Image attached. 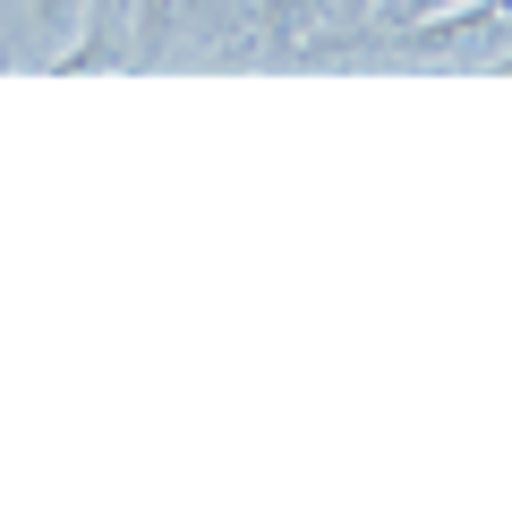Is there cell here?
Returning <instances> with one entry per match:
<instances>
[{
  "instance_id": "6da1fadb",
  "label": "cell",
  "mask_w": 512,
  "mask_h": 512,
  "mask_svg": "<svg viewBox=\"0 0 512 512\" xmlns=\"http://www.w3.org/2000/svg\"><path fill=\"white\" fill-rule=\"evenodd\" d=\"M393 60H436V69H478V60L512 52V0H461L444 18H419V26H393L376 35Z\"/></svg>"
},
{
  "instance_id": "7a4b0ae2",
  "label": "cell",
  "mask_w": 512,
  "mask_h": 512,
  "mask_svg": "<svg viewBox=\"0 0 512 512\" xmlns=\"http://www.w3.org/2000/svg\"><path fill=\"white\" fill-rule=\"evenodd\" d=\"M137 0H86L69 52L52 60V77H86V69H137V26H128Z\"/></svg>"
},
{
  "instance_id": "3957f363",
  "label": "cell",
  "mask_w": 512,
  "mask_h": 512,
  "mask_svg": "<svg viewBox=\"0 0 512 512\" xmlns=\"http://www.w3.org/2000/svg\"><path fill=\"white\" fill-rule=\"evenodd\" d=\"M333 0H248V52L256 60H308V43H325Z\"/></svg>"
},
{
  "instance_id": "277c9868",
  "label": "cell",
  "mask_w": 512,
  "mask_h": 512,
  "mask_svg": "<svg viewBox=\"0 0 512 512\" xmlns=\"http://www.w3.org/2000/svg\"><path fill=\"white\" fill-rule=\"evenodd\" d=\"M128 26H137V60H180L188 43H214L222 0H137Z\"/></svg>"
},
{
  "instance_id": "5b68a950",
  "label": "cell",
  "mask_w": 512,
  "mask_h": 512,
  "mask_svg": "<svg viewBox=\"0 0 512 512\" xmlns=\"http://www.w3.org/2000/svg\"><path fill=\"white\" fill-rule=\"evenodd\" d=\"M77 18H86V0H35V60H43V69H52V60L69 52Z\"/></svg>"
},
{
  "instance_id": "8992f818",
  "label": "cell",
  "mask_w": 512,
  "mask_h": 512,
  "mask_svg": "<svg viewBox=\"0 0 512 512\" xmlns=\"http://www.w3.org/2000/svg\"><path fill=\"white\" fill-rule=\"evenodd\" d=\"M444 9H461V0H384V9H376V18H367V26H376V35H393V26H419V18H444Z\"/></svg>"
},
{
  "instance_id": "52a82bcc",
  "label": "cell",
  "mask_w": 512,
  "mask_h": 512,
  "mask_svg": "<svg viewBox=\"0 0 512 512\" xmlns=\"http://www.w3.org/2000/svg\"><path fill=\"white\" fill-rule=\"evenodd\" d=\"M376 9H384V0H333V18H350V26H367Z\"/></svg>"
}]
</instances>
